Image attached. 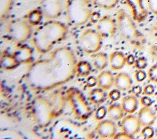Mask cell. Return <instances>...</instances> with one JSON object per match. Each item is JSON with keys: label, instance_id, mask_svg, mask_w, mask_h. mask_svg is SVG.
Wrapping results in <instances>:
<instances>
[{"label": "cell", "instance_id": "obj_1", "mask_svg": "<svg viewBox=\"0 0 157 139\" xmlns=\"http://www.w3.org/2000/svg\"><path fill=\"white\" fill-rule=\"evenodd\" d=\"M76 65L74 53L70 48H56L48 58L31 64L27 75L28 85L37 91L53 89L72 78Z\"/></svg>", "mask_w": 157, "mask_h": 139}, {"label": "cell", "instance_id": "obj_2", "mask_svg": "<svg viewBox=\"0 0 157 139\" xmlns=\"http://www.w3.org/2000/svg\"><path fill=\"white\" fill-rule=\"evenodd\" d=\"M68 33L67 27L62 22L50 20L38 26L32 34V43L36 50L42 54L49 52Z\"/></svg>", "mask_w": 157, "mask_h": 139}, {"label": "cell", "instance_id": "obj_3", "mask_svg": "<svg viewBox=\"0 0 157 139\" xmlns=\"http://www.w3.org/2000/svg\"><path fill=\"white\" fill-rule=\"evenodd\" d=\"M117 23L121 37L134 47L143 49L145 43V37L137 28L132 17L124 10L120 9L117 13Z\"/></svg>", "mask_w": 157, "mask_h": 139}, {"label": "cell", "instance_id": "obj_4", "mask_svg": "<svg viewBox=\"0 0 157 139\" xmlns=\"http://www.w3.org/2000/svg\"><path fill=\"white\" fill-rule=\"evenodd\" d=\"M65 11L68 23L76 27L85 24L92 15L90 0H67Z\"/></svg>", "mask_w": 157, "mask_h": 139}, {"label": "cell", "instance_id": "obj_5", "mask_svg": "<svg viewBox=\"0 0 157 139\" xmlns=\"http://www.w3.org/2000/svg\"><path fill=\"white\" fill-rule=\"evenodd\" d=\"M31 113L34 121L40 127L47 126L55 115L52 102L44 97H37L32 101Z\"/></svg>", "mask_w": 157, "mask_h": 139}, {"label": "cell", "instance_id": "obj_6", "mask_svg": "<svg viewBox=\"0 0 157 139\" xmlns=\"http://www.w3.org/2000/svg\"><path fill=\"white\" fill-rule=\"evenodd\" d=\"M66 100L69 103L74 116L78 120H85L90 114V108L82 92L71 88L66 92Z\"/></svg>", "mask_w": 157, "mask_h": 139}, {"label": "cell", "instance_id": "obj_7", "mask_svg": "<svg viewBox=\"0 0 157 139\" xmlns=\"http://www.w3.org/2000/svg\"><path fill=\"white\" fill-rule=\"evenodd\" d=\"M102 39L96 30L85 29L78 38L79 47L85 54H93L98 52L101 49Z\"/></svg>", "mask_w": 157, "mask_h": 139}, {"label": "cell", "instance_id": "obj_8", "mask_svg": "<svg viewBox=\"0 0 157 139\" xmlns=\"http://www.w3.org/2000/svg\"><path fill=\"white\" fill-rule=\"evenodd\" d=\"M7 32L10 40L16 43H23L33 34L31 26L22 20H13L7 25Z\"/></svg>", "mask_w": 157, "mask_h": 139}, {"label": "cell", "instance_id": "obj_9", "mask_svg": "<svg viewBox=\"0 0 157 139\" xmlns=\"http://www.w3.org/2000/svg\"><path fill=\"white\" fill-rule=\"evenodd\" d=\"M96 30L103 39L112 37L117 29V20L109 15H105L96 23Z\"/></svg>", "mask_w": 157, "mask_h": 139}, {"label": "cell", "instance_id": "obj_10", "mask_svg": "<svg viewBox=\"0 0 157 139\" xmlns=\"http://www.w3.org/2000/svg\"><path fill=\"white\" fill-rule=\"evenodd\" d=\"M40 10L47 19H56L61 15L63 0H40Z\"/></svg>", "mask_w": 157, "mask_h": 139}, {"label": "cell", "instance_id": "obj_11", "mask_svg": "<svg viewBox=\"0 0 157 139\" xmlns=\"http://www.w3.org/2000/svg\"><path fill=\"white\" fill-rule=\"evenodd\" d=\"M130 9L131 17L133 20L140 23L147 17V10L145 7L143 0H124Z\"/></svg>", "mask_w": 157, "mask_h": 139}, {"label": "cell", "instance_id": "obj_12", "mask_svg": "<svg viewBox=\"0 0 157 139\" xmlns=\"http://www.w3.org/2000/svg\"><path fill=\"white\" fill-rule=\"evenodd\" d=\"M95 132L101 138H113L117 133L116 126L112 121H101L96 125Z\"/></svg>", "mask_w": 157, "mask_h": 139}, {"label": "cell", "instance_id": "obj_13", "mask_svg": "<svg viewBox=\"0 0 157 139\" xmlns=\"http://www.w3.org/2000/svg\"><path fill=\"white\" fill-rule=\"evenodd\" d=\"M141 127L137 116L128 115L124 117L121 121V128L123 132L132 136L136 135Z\"/></svg>", "mask_w": 157, "mask_h": 139}, {"label": "cell", "instance_id": "obj_14", "mask_svg": "<svg viewBox=\"0 0 157 139\" xmlns=\"http://www.w3.org/2000/svg\"><path fill=\"white\" fill-rule=\"evenodd\" d=\"M137 118L141 127H144L152 126L156 120V115L150 107H143L138 112Z\"/></svg>", "mask_w": 157, "mask_h": 139}, {"label": "cell", "instance_id": "obj_15", "mask_svg": "<svg viewBox=\"0 0 157 139\" xmlns=\"http://www.w3.org/2000/svg\"><path fill=\"white\" fill-rule=\"evenodd\" d=\"M96 78L98 87L103 90H109L114 85V77L109 70L101 71Z\"/></svg>", "mask_w": 157, "mask_h": 139}, {"label": "cell", "instance_id": "obj_16", "mask_svg": "<svg viewBox=\"0 0 157 139\" xmlns=\"http://www.w3.org/2000/svg\"><path fill=\"white\" fill-rule=\"evenodd\" d=\"M132 85L131 77L125 72H120L114 77V86L120 91H128Z\"/></svg>", "mask_w": 157, "mask_h": 139}, {"label": "cell", "instance_id": "obj_17", "mask_svg": "<svg viewBox=\"0 0 157 139\" xmlns=\"http://www.w3.org/2000/svg\"><path fill=\"white\" fill-rule=\"evenodd\" d=\"M110 67L113 70H121L126 63V58L120 51L112 52L109 58Z\"/></svg>", "mask_w": 157, "mask_h": 139}, {"label": "cell", "instance_id": "obj_18", "mask_svg": "<svg viewBox=\"0 0 157 139\" xmlns=\"http://www.w3.org/2000/svg\"><path fill=\"white\" fill-rule=\"evenodd\" d=\"M121 108L124 113L132 114L134 113L138 107V102L135 96H127L121 100Z\"/></svg>", "mask_w": 157, "mask_h": 139}, {"label": "cell", "instance_id": "obj_19", "mask_svg": "<svg viewBox=\"0 0 157 139\" xmlns=\"http://www.w3.org/2000/svg\"><path fill=\"white\" fill-rule=\"evenodd\" d=\"M91 62L93 67L99 71H102L107 66L108 59L107 55L102 52H97L93 54Z\"/></svg>", "mask_w": 157, "mask_h": 139}, {"label": "cell", "instance_id": "obj_20", "mask_svg": "<svg viewBox=\"0 0 157 139\" xmlns=\"http://www.w3.org/2000/svg\"><path fill=\"white\" fill-rule=\"evenodd\" d=\"M19 63H26L31 61L33 50L28 47H21L18 48L13 54Z\"/></svg>", "mask_w": 157, "mask_h": 139}, {"label": "cell", "instance_id": "obj_21", "mask_svg": "<svg viewBox=\"0 0 157 139\" xmlns=\"http://www.w3.org/2000/svg\"><path fill=\"white\" fill-rule=\"evenodd\" d=\"M88 100L96 105H99L102 104L105 99V94L103 89L101 88H95L91 90L88 94Z\"/></svg>", "mask_w": 157, "mask_h": 139}, {"label": "cell", "instance_id": "obj_22", "mask_svg": "<svg viewBox=\"0 0 157 139\" xmlns=\"http://www.w3.org/2000/svg\"><path fill=\"white\" fill-rule=\"evenodd\" d=\"M19 62L13 55L4 54L1 58V66L4 70H11L18 66Z\"/></svg>", "mask_w": 157, "mask_h": 139}, {"label": "cell", "instance_id": "obj_23", "mask_svg": "<svg viewBox=\"0 0 157 139\" xmlns=\"http://www.w3.org/2000/svg\"><path fill=\"white\" fill-rule=\"evenodd\" d=\"M123 112L121 106L112 104L108 108L107 115L109 119L113 121H119L123 118Z\"/></svg>", "mask_w": 157, "mask_h": 139}, {"label": "cell", "instance_id": "obj_24", "mask_svg": "<svg viewBox=\"0 0 157 139\" xmlns=\"http://www.w3.org/2000/svg\"><path fill=\"white\" fill-rule=\"evenodd\" d=\"M43 16V13L40 9H33L28 13L27 21L31 26H37L40 23Z\"/></svg>", "mask_w": 157, "mask_h": 139}, {"label": "cell", "instance_id": "obj_25", "mask_svg": "<svg viewBox=\"0 0 157 139\" xmlns=\"http://www.w3.org/2000/svg\"><path fill=\"white\" fill-rule=\"evenodd\" d=\"M91 71V66L89 62L80 61L77 63L76 72L79 77H87Z\"/></svg>", "mask_w": 157, "mask_h": 139}, {"label": "cell", "instance_id": "obj_26", "mask_svg": "<svg viewBox=\"0 0 157 139\" xmlns=\"http://www.w3.org/2000/svg\"><path fill=\"white\" fill-rule=\"evenodd\" d=\"M93 3L98 7L104 10H111L118 3L119 0H92Z\"/></svg>", "mask_w": 157, "mask_h": 139}, {"label": "cell", "instance_id": "obj_27", "mask_svg": "<svg viewBox=\"0 0 157 139\" xmlns=\"http://www.w3.org/2000/svg\"><path fill=\"white\" fill-rule=\"evenodd\" d=\"M147 76L151 82L157 83V65H153L148 69Z\"/></svg>", "mask_w": 157, "mask_h": 139}, {"label": "cell", "instance_id": "obj_28", "mask_svg": "<svg viewBox=\"0 0 157 139\" xmlns=\"http://www.w3.org/2000/svg\"><path fill=\"white\" fill-rule=\"evenodd\" d=\"M140 135L144 138L150 139L154 135V129L151 126H148L144 127L143 129L140 132Z\"/></svg>", "mask_w": 157, "mask_h": 139}, {"label": "cell", "instance_id": "obj_29", "mask_svg": "<svg viewBox=\"0 0 157 139\" xmlns=\"http://www.w3.org/2000/svg\"><path fill=\"white\" fill-rule=\"evenodd\" d=\"M107 113V110L104 106H101L98 108L94 113V119L99 121L102 120L106 116Z\"/></svg>", "mask_w": 157, "mask_h": 139}, {"label": "cell", "instance_id": "obj_30", "mask_svg": "<svg viewBox=\"0 0 157 139\" xmlns=\"http://www.w3.org/2000/svg\"><path fill=\"white\" fill-rule=\"evenodd\" d=\"M147 66V61L145 57H139L135 60L134 66L137 70H143Z\"/></svg>", "mask_w": 157, "mask_h": 139}, {"label": "cell", "instance_id": "obj_31", "mask_svg": "<svg viewBox=\"0 0 157 139\" xmlns=\"http://www.w3.org/2000/svg\"><path fill=\"white\" fill-rule=\"evenodd\" d=\"M121 96L120 90L118 89H113L110 91L108 94V97L112 102H116L118 100Z\"/></svg>", "mask_w": 157, "mask_h": 139}, {"label": "cell", "instance_id": "obj_32", "mask_svg": "<svg viewBox=\"0 0 157 139\" xmlns=\"http://www.w3.org/2000/svg\"><path fill=\"white\" fill-rule=\"evenodd\" d=\"M146 2L151 12L157 15V0H146Z\"/></svg>", "mask_w": 157, "mask_h": 139}, {"label": "cell", "instance_id": "obj_33", "mask_svg": "<svg viewBox=\"0 0 157 139\" xmlns=\"http://www.w3.org/2000/svg\"><path fill=\"white\" fill-rule=\"evenodd\" d=\"M147 77L146 73L142 70H138L134 74V79L137 82L143 81Z\"/></svg>", "mask_w": 157, "mask_h": 139}, {"label": "cell", "instance_id": "obj_34", "mask_svg": "<svg viewBox=\"0 0 157 139\" xmlns=\"http://www.w3.org/2000/svg\"><path fill=\"white\" fill-rule=\"evenodd\" d=\"M97 85V78L93 76L88 77L86 80V86L88 88H91Z\"/></svg>", "mask_w": 157, "mask_h": 139}, {"label": "cell", "instance_id": "obj_35", "mask_svg": "<svg viewBox=\"0 0 157 139\" xmlns=\"http://www.w3.org/2000/svg\"><path fill=\"white\" fill-rule=\"evenodd\" d=\"M140 102L143 107H150L152 104L151 99L148 96H144L141 97L140 99Z\"/></svg>", "mask_w": 157, "mask_h": 139}, {"label": "cell", "instance_id": "obj_36", "mask_svg": "<svg viewBox=\"0 0 157 139\" xmlns=\"http://www.w3.org/2000/svg\"><path fill=\"white\" fill-rule=\"evenodd\" d=\"M13 0H1V15L2 16L3 13H6L7 9L9 6L10 5Z\"/></svg>", "mask_w": 157, "mask_h": 139}, {"label": "cell", "instance_id": "obj_37", "mask_svg": "<svg viewBox=\"0 0 157 139\" xmlns=\"http://www.w3.org/2000/svg\"><path fill=\"white\" fill-rule=\"evenodd\" d=\"M155 92V88L151 85H147L143 89V93L147 96H151Z\"/></svg>", "mask_w": 157, "mask_h": 139}, {"label": "cell", "instance_id": "obj_38", "mask_svg": "<svg viewBox=\"0 0 157 139\" xmlns=\"http://www.w3.org/2000/svg\"><path fill=\"white\" fill-rule=\"evenodd\" d=\"M114 139H117V138H119V139H131V138H133V137L131 135H129L127 133L124 132H121V133H116L115 135L113 137Z\"/></svg>", "mask_w": 157, "mask_h": 139}, {"label": "cell", "instance_id": "obj_39", "mask_svg": "<svg viewBox=\"0 0 157 139\" xmlns=\"http://www.w3.org/2000/svg\"><path fill=\"white\" fill-rule=\"evenodd\" d=\"M149 54L155 59H157V44H153L149 48Z\"/></svg>", "mask_w": 157, "mask_h": 139}, {"label": "cell", "instance_id": "obj_40", "mask_svg": "<svg viewBox=\"0 0 157 139\" xmlns=\"http://www.w3.org/2000/svg\"><path fill=\"white\" fill-rule=\"evenodd\" d=\"M142 91V88L140 86H135L132 88V93L135 96H139Z\"/></svg>", "mask_w": 157, "mask_h": 139}, {"label": "cell", "instance_id": "obj_41", "mask_svg": "<svg viewBox=\"0 0 157 139\" xmlns=\"http://www.w3.org/2000/svg\"><path fill=\"white\" fill-rule=\"evenodd\" d=\"M135 58L132 54H129L126 57V64L128 66H131L134 64Z\"/></svg>", "mask_w": 157, "mask_h": 139}, {"label": "cell", "instance_id": "obj_42", "mask_svg": "<svg viewBox=\"0 0 157 139\" xmlns=\"http://www.w3.org/2000/svg\"><path fill=\"white\" fill-rule=\"evenodd\" d=\"M156 101H157V97H156Z\"/></svg>", "mask_w": 157, "mask_h": 139}]
</instances>
